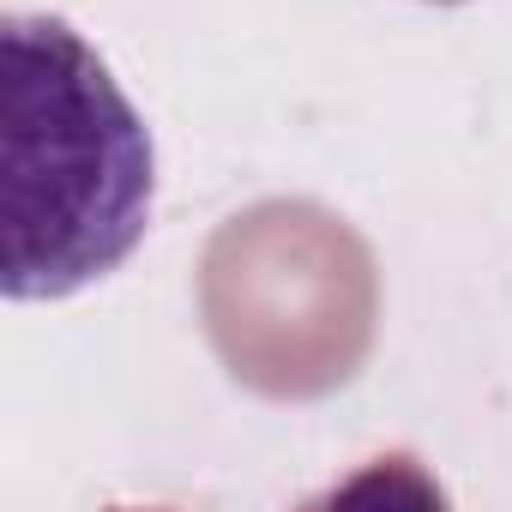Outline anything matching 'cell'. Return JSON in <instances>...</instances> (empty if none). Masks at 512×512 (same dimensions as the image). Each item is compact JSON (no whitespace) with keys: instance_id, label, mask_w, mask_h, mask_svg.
I'll list each match as a JSON object with an SVG mask.
<instances>
[{"instance_id":"obj_1","label":"cell","mask_w":512,"mask_h":512,"mask_svg":"<svg viewBox=\"0 0 512 512\" xmlns=\"http://www.w3.org/2000/svg\"><path fill=\"white\" fill-rule=\"evenodd\" d=\"M7 61V284L13 302H61L109 278L139 247L157 193V151L97 61L49 13H13Z\"/></svg>"}]
</instances>
